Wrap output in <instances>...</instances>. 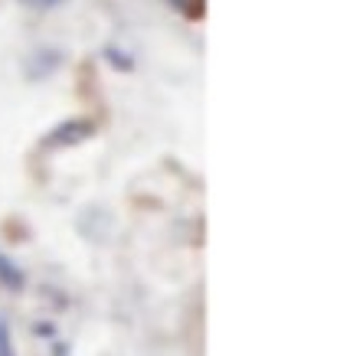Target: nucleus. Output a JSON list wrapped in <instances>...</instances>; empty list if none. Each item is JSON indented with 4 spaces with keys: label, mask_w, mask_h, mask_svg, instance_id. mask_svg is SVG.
Listing matches in <instances>:
<instances>
[{
    "label": "nucleus",
    "mask_w": 353,
    "mask_h": 356,
    "mask_svg": "<svg viewBox=\"0 0 353 356\" xmlns=\"http://www.w3.org/2000/svg\"><path fill=\"white\" fill-rule=\"evenodd\" d=\"M0 288H7V291H23V288H26V275H23L20 265L10 261L3 252H0Z\"/></svg>",
    "instance_id": "f03ea898"
},
{
    "label": "nucleus",
    "mask_w": 353,
    "mask_h": 356,
    "mask_svg": "<svg viewBox=\"0 0 353 356\" xmlns=\"http://www.w3.org/2000/svg\"><path fill=\"white\" fill-rule=\"evenodd\" d=\"M30 7H56V3H63V0H26Z\"/></svg>",
    "instance_id": "39448f33"
},
{
    "label": "nucleus",
    "mask_w": 353,
    "mask_h": 356,
    "mask_svg": "<svg viewBox=\"0 0 353 356\" xmlns=\"http://www.w3.org/2000/svg\"><path fill=\"white\" fill-rule=\"evenodd\" d=\"M173 10L183 13V17H190V20H200L206 10V0H167Z\"/></svg>",
    "instance_id": "7ed1b4c3"
},
{
    "label": "nucleus",
    "mask_w": 353,
    "mask_h": 356,
    "mask_svg": "<svg viewBox=\"0 0 353 356\" xmlns=\"http://www.w3.org/2000/svg\"><path fill=\"white\" fill-rule=\"evenodd\" d=\"M92 131H95V124H92V121L72 118V121H65V124H59V128H56L53 134L43 140V147H72V144H79V140H86Z\"/></svg>",
    "instance_id": "f257e3e1"
},
{
    "label": "nucleus",
    "mask_w": 353,
    "mask_h": 356,
    "mask_svg": "<svg viewBox=\"0 0 353 356\" xmlns=\"http://www.w3.org/2000/svg\"><path fill=\"white\" fill-rule=\"evenodd\" d=\"M0 356H17V346H13V334L7 321H0Z\"/></svg>",
    "instance_id": "20e7f679"
}]
</instances>
